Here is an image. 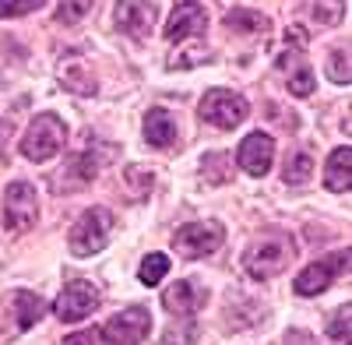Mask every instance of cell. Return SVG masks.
Listing matches in <instances>:
<instances>
[{
  "label": "cell",
  "mask_w": 352,
  "mask_h": 345,
  "mask_svg": "<svg viewBox=\"0 0 352 345\" xmlns=\"http://www.w3.org/2000/svg\"><path fill=\"white\" fill-rule=\"evenodd\" d=\"M292 257H296V240H292L289 233H282V229H272V233H261L247 254H243V268L250 278L257 282H268L275 275H282L289 265H292Z\"/></svg>",
  "instance_id": "6da1fadb"
},
{
  "label": "cell",
  "mask_w": 352,
  "mask_h": 345,
  "mask_svg": "<svg viewBox=\"0 0 352 345\" xmlns=\"http://www.w3.org/2000/svg\"><path fill=\"white\" fill-rule=\"evenodd\" d=\"M0 219H4V229H11V233H25V229H32L36 219H39V197H36V187L32 183H11L4 190V212H0Z\"/></svg>",
  "instance_id": "8992f818"
},
{
  "label": "cell",
  "mask_w": 352,
  "mask_h": 345,
  "mask_svg": "<svg viewBox=\"0 0 352 345\" xmlns=\"http://www.w3.org/2000/svg\"><path fill=\"white\" fill-rule=\"evenodd\" d=\"M204 303H208V289H201V285H194V282H176L162 293V307L180 321H190Z\"/></svg>",
  "instance_id": "9a60e30c"
},
{
  "label": "cell",
  "mask_w": 352,
  "mask_h": 345,
  "mask_svg": "<svg viewBox=\"0 0 352 345\" xmlns=\"http://www.w3.org/2000/svg\"><path fill=\"white\" fill-rule=\"evenodd\" d=\"M328 335H331L335 342H349V303H345V307H338V310L331 313V321H328Z\"/></svg>",
  "instance_id": "83f0119b"
},
{
  "label": "cell",
  "mask_w": 352,
  "mask_h": 345,
  "mask_svg": "<svg viewBox=\"0 0 352 345\" xmlns=\"http://www.w3.org/2000/svg\"><path fill=\"white\" fill-rule=\"evenodd\" d=\"M247 113H250L247 99L240 92H229V89H212L208 96L201 99V120L219 127V131L240 127L247 120Z\"/></svg>",
  "instance_id": "5b68a950"
},
{
  "label": "cell",
  "mask_w": 352,
  "mask_h": 345,
  "mask_svg": "<svg viewBox=\"0 0 352 345\" xmlns=\"http://www.w3.org/2000/svg\"><path fill=\"white\" fill-rule=\"evenodd\" d=\"M236 162H240L243 172H250V177H264L275 162V141L268 134H261V131L247 134L240 152H236Z\"/></svg>",
  "instance_id": "5bb4252c"
},
{
  "label": "cell",
  "mask_w": 352,
  "mask_h": 345,
  "mask_svg": "<svg viewBox=\"0 0 352 345\" xmlns=\"http://www.w3.org/2000/svg\"><path fill=\"white\" fill-rule=\"evenodd\" d=\"M342 271H349V250H338V254H328V257H317L314 265H307V268L296 275L292 289H296V296H317V293H324Z\"/></svg>",
  "instance_id": "ba28073f"
},
{
  "label": "cell",
  "mask_w": 352,
  "mask_h": 345,
  "mask_svg": "<svg viewBox=\"0 0 352 345\" xmlns=\"http://www.w3.org/2000/svg\"><path fill=\"white\" fill-rule=\"evenodd\" d=\"M166 271H169V257L166 254H148L141 261V268H138V278L144 282V285H159L162 278H166Z\"/></svg>",
  "instance_id": "7402d4cb"
},
{
  "label": "cell",
  "mask_w": 352,
  "mask_h": 345,
  "mask_svg": "<svg viewBox=\"0 0 352 345\" xmlns=\"http://www.w3.org/2000/svg\"><path fill=\"white\" fill-rule=\"evenodd\" d=\"M67 145V127L60 117H53V113H39V117L28 124L25 137H21V155L32 159V162H46L53 159Z\"/></svg>",
  "instance_id": "3957f363"
},
{
  "label": "cell",
  "mask_w": 352,
  "mask_h": 345,
  "mask_svg": "<svg viewBox=\"0 0 352 345\" xmlns=\"http://www.w3.org/2000/svg\"><path fill=\"white\" fill-rule=\"evenodd\" d=\"M204 28H208V11H204L197 0H184V4H176V11L166 25V39L169 43H187V39L201 36Z\"/></svg>",
  "instance_id": "4fadbf2b"
},
{
  "label": "cell",
  "mask_w": 352,
  "mask_h": 345,
  "mask_svg": "<svg viewBox=\"0 0 352 345\" xmlns=\"http://www.w3.org/2000/svg\"><path fill=\"white\" fill-rule=\"evenodd\" d=\"M46 4V0H0V18H21V14H32Z\"/></svg>",
  "instance_id": "d4e9b609"
},
{
  "label": "cell",
  "mask_w": 352,
  "mask_h": 345,
  "mask_svg": "<svg viewBox=\"0 0 352 345\" xmlns=\"http://www.w3.org/2000/svg\"><path fill=\"white\" fill-rule=\"evenodd\" d=\"M99 303H102V296H99L96 285L85 282V278H74V282H67L64 289H60V296H56V303H53V313H56L60 321H67V324H78V321H85Z\"/></svg>",
  "instance_id": "9c48e42d"
},
{
  "label": "cell",
  "mask_w": 352,
  "mask_h": 345,
  "mask_svg": "<svg viewBox=\"0 0 352 345\" xmlns=\"http://www.w3.org/2000/svg\"><path fill=\"white\" fill-rule=\"evenodd\" d=\"M278 71L289 74V92L296 99H307L314 92V71L300 60V53H282L278 56Z\"/></svg>",
  "instance_id": "2e32d148"
},
{
  "label": "cell",
  "mask_w": 352,
  "mask_h": 345,
  "mask_svg": "<svg viewBox=\"0 0 352 345\" xmlns=\"http://www.w3.org/2000/svg\"><path fill=\"white\" fill-rule=\"evenodd\" d=\"M349 169H352V148H335L331 159H328V172H324V183L328 190H349L352 187V177H349Z\"/></svg>",
  "instance_id": "ac0fdd59"
},
{
  "label": "cell",
  "mask_w": 352,
  "mask_h": 345,
  "mask_svg": "<svg viewBox=\"0 0 352 345\" xmlns=\"http://www.w3.org/2000/svg\"><path fill=\"white\" fill-rule=\"evenodd\" d=\"M328 74L335 85H349V53L345 49H331L328 56Z\"/></svg>",
  "instance_id": "484cf974"
},
{
  "label": "cell",
  "mask_w": 352,
  "mask_h": 345,
  "mask_svg": "<svg viewBox=\"0 0 352 345\" xmlns=\"http://www.w3.org/2000/svg\"><path fill=\"white\" fill-rule=\"evenodd\" d=\"M88 11H92V0H64V8L56 11V21H64V25H71V21L85 18Z\"/></svg>",
  "instance_id": "4316f807"
},
{
  "label": "cell",
  "mask_w": 352,
  "mask_h": 345,
  "mask_svg": "<svg viewBox=\"0 0 352 345\" xmlns=\"http://www.w3.org/2000/svg\"><path fill=\"white\" fill-rule=\"evenodd\" d=\"M155 4L152 0H116V28L131 39H144L155 28Z\"/></svg>",
  "instance_id": "7c38bea8"
},
{
  "label": "cell",
  "mask_w": 352,
  "mask_h": 345,
  "mask_svg": "<svg viewBox=\"0 0 352 345\" xmlns=\"http://www.w3.org/2000/svg\"><path fill=\"white\" fill-rule=\"evenodd\" d=\"M60 345H96V335H92V331H74V335H67Z\"/></svg>",
  "instance_id": "f546056e"
},
{
  "label": "cell",
  "mask_w": 352,
  "mask_h": 345,
  "mask_svg": "<svg viewBox=\"0 0 352 345\" xmlns=\"http://www.w3.org/2000/svg\"><path fill=\"white\" fill-rule=\"evenodd\" d=\"M124 180H127V187H131V194H134L138 201H141V197H148L152 187H155L152 169H141V166H131V169L124 172Z\"/></svg>",
  "instance_id": "603a6c76"
},
{
  "label": "cell",
  "mask_w": 352,
  "mask_h": 345,
  "mask_svg": "<svg viewBox=\"0 0 352 345\" xmlns=\"http://www.w3.org/2000/svg\"><path fill=\"white\" fill-rule=\"evenodd\" d=\"M109 155H113V152L102 148V145H88L85 152L71 155L67 166L60 169V177L53 180V190H78V187H85V183H92L96 172L109 162Z\"/></svg>",
  "instance_id": "52a82bcc"
},
{
  "label": "cell",
  "mask_w": 352,
  "mask_h": 345,
  "mask_svg": "<svg viewBox=\"0 0 352 345\" xmlns=\"http://www.w3.org/2000/svg\"><path fill=\"white\" fill-rule=\"evenodd\" d=\"M310 172H314V159H310V152H303V148H296V152H289V159H285V183H307L310 180Z\"/></svg>",
  "instance_id": "44dd1931"
},
{
  "label": "cell",
  "mask_w": 352,
  "mask_h": 345,
  "mask_svg": "<svg viewBox=\"0 0 352 345\" xmlns=\"http://www.w3.org/2000/svg\"><path fill=\"white\" fill-rule=\"evenodd\" d=\"M226 166H229V155H208L204 159V172H208V180L212 183H226L229 180V172H226Z\"/></svg>",
  "instance_id": "f1b7e54d"
},
{
  "label": "cell",
  "mask_w": 352,
  "mask_h": 345,
  "mask_svg": "<svg viewBox=\"0 0 352 345\" xmlns=\"http://www.w3.org/2000/svg\"><path fill=\"white\" fill-rule=\"evenodd\" d=\"M113 236V212L106 208H88L81 212V219L71 225V236H67V247L74 257H92L99 254Z\"/></svg>",
  "instance_id": "277c9868"
},
{
  "label": "cell",
  "mask_w": 352,
  "mask_h": 345,
  "mask_svg": "<svg viewBox=\"0 0 352 345\" xmlns=\"http://www.w3.org/2000/svg\"><path fill=\"white\" fill-rule=\"evenodd\" d=\"M152 331V318L144 307H127L124 313H116L113 321L102 324V338L109 345H141Z\"/></svg>",
  "instance_id": "8fae6325"
},
{
  "label": "cell",
  "mask_w": 352,
  "mask_h": 345,
  "mask_svg": "<svg viewBox=\"0 0 352 345\" xmlns=\"http://www.w3.org/2000/svg\"><path fill=\"white\" fill-rule=\"evenodd\" d=\"M314 18L320 25H338L345 18V0H317V4H314Z\"/></svg>",
  "instance_id": "cb8c5ba5"
},
{
  "label": "cell",
  "mask_w": 352,
  "mask_h": 345,
  "mask_svg": "<svg viewBox=\"0 0 352 345\" xmlns=\"http://www.w3.org/2000/svg\"><path fill=\"white\" fill-rule=\"evenodd\" d=\"M43 313H46V303L36 293H28V289L8 293L4 300H0V338L11 342V338L25 335L28 328L39 324Z\"/></svg>",
  "instance_id": "7a4b0ae2"
},
{
  "label": "cell",
  "mask_w": 352,
  "mask_h": 345,
  "mask_svg": "<svg viewBox=\"0 0 352 345\" xmlns=\"http://www.w3.org/2000/svg\"><path fill=\"white\" fill-rule=\"evenodd\" d=\"M222 25L229 28V32H236V36H254V32H264V28H268V18L250 11V8H236V11H229L222 18Z\"/></svg>",
  "instance_id": "ffe728a7"
},
{
  "label": "cell",
  "mask_w": 352,
  "mask_h": 345,
  "mask_svg": "<svg viewBox=\"0 0 352 345\" xmlns=\"http://www.w3.org/2000/svg\"><path fill=\"white\" fill-rule=\"evenodd\" d=\"M226 233L219 222H187L173 233V247L180 250L184 257H204V254H215L222 247Z\"/></svg>",
  "instance_id": "30bf717a"
},
{
  "label": "cell",
  "mask_w": 352,
  "mask_h": 345,
  "mask_svg": "<svg viewBox=\"0 0 352 345\" xmlns=\"http://www.w3.org/2000/svg\"><path fill=\"white\" fill-rule=\"evenodd\" d=\"M60 81H64V89H71L78 96H96V74L88 71L85 60H67L60 67Z\"/></svg>",
  "instance_id": "d6986e66"
},
{
  "label": "cell",
  "mask_w": 352,
  "mask_h": 345,
  "mask_svg": "<svg viewBox=\"0 0 352 345\" xmlns=\"http://www.w3.org/2000/svg\"><path fill=\"white\" fill-rule=\"evenodd\" d=\"M144 141H148L152 148L176 145V120L166 109H148V117H144Z\"/></svg>",
  "instance_id": "e0dca14e"
}]
</instances>
